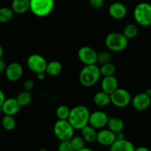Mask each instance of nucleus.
I'll list each match as a JSON object with an SVG mask.
<instances>
[{
    "label": "nucleus",
    "mask_w": 151,
    "mask_h": 151,
    "mask_svg": "<svg viewBox=\"0 0 151 151\" xmlns=\"http://www.w3.org/2000/svg\"><path fill=\"white\" fill-rule=\"evenodd\" d=\"M91 112L85 105H77L70 109L68 120L75 130H82L88 125Z\"/></svg>",
    "instance_id": "1"
},
{
    "label": "nucleus",
    "mask_w": 151,
    "mask_h": 151,
    "mask_svg": "<svg viewBox=\"0 0 151 151\" xmlns=\"http://www.w3.org/2000/svg\"><path fill=\"white\" fill-rule=\"evenodd\" d=\"M101 77L99 68L96 65H85L79 73V82L83 86L89 88L98 82Z\"/></svg>",
    "instance_id": "2"
},
{
    "label": "nucleus",
    "mask_w": 151,
    "mask_h": 151,
    "mask_svg": "<svg viewBox=\"0 0 151 151\" xmlns=\"http://www.w3.org/2000/svg\"><path fill=\"white\" fill-rule=\"evenodd\" d=\"M129 40L124 34L118 32H113L105 38V45L110 50L113 52H121L127 48Z\"/></svg>",
    "instance_id": "3"
},
{
    "label": "nucleus",
    "mask_w": 151,
    "mask_h": 151,
    "mask_svg": "<svg viewBox=\"0 0 151 151\" xmlns=\"http://www.w3.org/2000/svg\"><path fill=\"white\" fill-rule=\"evenodd\" d=\"M55 0H30V10L35 16L45 17L53 11Z\"/></svg>",
    "instance_id": "4"
},
{
    "label": "nucleus",
    "mask_w": 151,
    "mask_h": 151,
    "mask_svg": "<svg viewBox=\"0 0 151 151\" xmlns=\"http://www.w3.org/2000/svg\"><path fill=\"white\" fill-rule=\"evenodd\" d=\"M133 17L139 24L142 26L151 25V5L147 2L139 3L134 8Z\"/></svg>",
    "instance_id": "5"
},
{
    "label": "nucleus",
    "mask_w": 151,
    "mask_h": 151,
    "mask_svg": "<svg viewBox=\"0 0 151 151\" xmlns=\"http://www.w3.org/2000/svg\"><path fill=\"white\" fill-rule=\"evenodd\" d=\"M74 130L68 120L58 119L53 126V133L59 141L70 140L74 136Z\"/></svg>",
    "instance_id": "6"
},
{
    "label": "nucleus",
    "mask_w": 151,
    "mask_h": 151,
    "mask_svg": "<svg viewBox=\"0 0 151 151\" xmlns=\"http://www.w3.org/2000/svg\"><path fill=\"white\" fill-rule=\"evenodd\" d=\"M131 96L130 93L123 88H118L110 94V101L115 107H127L131 102Z\"/></svg>",
    "instance_id": "7"
},
{
    "label": "nucleus",
    "mask_w": 151,
    "mask_h": 151,
    "mask_svg": "<svg viewBox=\"0 0 151 151\" xmlns=\"http://www.w3.org/2000/svg\"><path fill=\"white\" fill-rule=\"evenodd\" d=\"M47 62L45 58L40 54H32L27 59V65L29 69L35 73L45 72Z\"/></svg>",
    "instance_id": "8"
},
{
    "label": "nucleus",
    "mask_w": 151,
    "mask_h": 151,
    "mask_svg": "<svg viewBox=\"0 0 151 151\" xmlns=\"http://www.w3.org/2000/svg\"><path fill=\"white\" fill-rule=\"evenodd\" d=\"M98 53L90 46H83L78 51V58L85 65H96Z\"/></svg>",
    "instance_id": "9"
},
{
    "label": "nucleus",
    "mask_w": 151,
    "mask_h": 151,
    "mask_svg": "<svg viewBox=\"0 0 151 151\" xmlns=\"http://www.w3.org/2000/svg\"><path fill=\"white\" fill-rule=\"evenodd\" d=\"M109 116L107 114L101 110H96L93 113H91L89 118V122L88 124L92 126L95 129H101L104 128L107 125V123L109 121Z\"/></svg>",
    "instance_id": "10"
},
{
    "label": "nucleus",
    "mask_w": 151,
    "mask_h": 151,
    "mask_svg": "<svg viewBox=\"0 0 151 151\" xmlns=\"http://www.w3.org/2000/svg\"><path fill=\"white\" fill-rule=\"evenodd\" d=\"M5 76L11 82H17L23 74V68L19 62H12L7 66L5 70Z\"/></svg>",
    "instance_id": "11"
},
{
    "label": "nucleus",
    "mask_w": 151,
    "mask_h": 151,
    "mask_svg": "<svg viewBox=\"0 0 151 151\" xmlns=\"http://www.w3.org/2000/svg\"><path fill=\"white\" fill-rule=\"evenodd\" d=\"M133 108L139 111H142L150 106V97L145 93H139L131 99Z\"/></svg>",
    "instance_id": "12"
},
{
    "label": "nucleus",
    "mask_w": 151,
    "mask_h": 151,
    "mask_svg": "<svg viewBox=\"0 0 151 151\" xmlns=\"http://www.w3.org/2000/svg\"><path fill=\"white\" fill-rule=\"evenodd\" d=\"M116 141L115 133L107 129H101L97 132L96 142L103 146H111Z\"/></svg>",
    "instance_id": "13"
},
{
    "label": "nucleus",
    "mask_w": 151,
    "mask_h": 151,
    "mask_svg": "<svg viewBox=\"0 0 151 151\" xmlns=\"http://www.w3.org/2000/svg\"><path fill=\"white\" fill-rule=\"evenodd\" d=\"M21 106L19 105L16 98H8L6 99L2 104V112L5 115L14 116L19 113L20 110Z\"/></svg>",
    "instance_id": "14"
},
{
    "label": "nucleus",
    "mask_w": 151,
    "mask_h": 151,
    "mask_svg": "<svg viewBox=\"0 0 151 151\" xmlns=\"http://www.w3.org/2000/svg\"><path fill=\"white\" fill-rule=\"evenodd\" d=\"M127 8L121 2H113L108 8L109 15L115 19H122L127 15Z\"/></svg>",
    "instance_id": "15"
},
{
    "label": "nucleus",
    "mask_w": 151,
    "mask_h": 151,
    "mask_svg": "<svg viewBox=\"0 0 151 151\" xmlns=\"http://www.w3.org/2000/svg\"><path fill=\"white\" fill-rule=\"evenodd\" d=\"M118 79L114 76H104L101 83V91L110 95L112 93L118 89Z\"/></svg>",
    "instance_id": "16"
},
{
    "label": "nucleus",
    "mask_w": 151,
    "mask_h": 151,
    "mask_svg": "<svg viewBox=\"0 0 151 151\" xmlns=\"http://www.w3.org/2000/svg\"><path fill=\"white\" fill-rule=\"evenodd\" d=\"M135 147L131 142L127 139L115 141L110 146V151H134Z\"/></svg>",
    "instance_id": "17"
},
{
    "label": "nucleus",
    "mask_w": 151,
    "mask_h": 151,
    "mask_svg": "<svg viewBox=\"0 0 151 151\" xmlns=\"http://www.w3.org/2000/svg\"><path fill=\"white\" fill-rule=\"evenodd\" d=\"M81 130V136L83 138L85 142L88 143H93L96 141L97 131L96 129L93 127L90 124H88Z\"/></svg>",
    "instance_id": "18"
},
{
    "label": "nucleus",
    "mask_w": 151,
    "mask_h": 151,
    "mask_svg": "<svg viewBox=\"0 0 151 151\" xmlns=\"http://www.w3.org/2000/svg\"><path fill=\"white\" fill-rule=\"evenodd\" d=\"M11 8L16 14H24L30 10V0H13Z\"/></svg>",
    "instance_id": "19"
},
{
    "label": "nucleus",
    "mask_w": 151,
    "mask_h": 151,
    "mask_svg": "<svg viewBox=\"0 0 151 151\" xmlns=\"http://www.w3.org/2000/svg\"><path fill=\"white\" fill-rule=\"evenodd\" d=\"M93 102L98 107H106L110 103H111V101H110V95L102 91L97 92L93 96Z\"/></svg>",
    "instance_id": "20"
},
{
    "label": "nucleus",
    "mask_w": 151,
    "mask_h": 151,
    "mask_svg": "<svg viewBox=\"0 0 151 151\" xmlns=\"http://www.w3.org/2000/svg\"><path fill=\"white\" fill-rule=\"evenodd\" d=\"M107 126L109 130L113 131V133H117V132L123 131V129L124 127V123L120 118L113 117V118L109 119Z\"/></svg>",
    "instance_id": "21"
},
{
    "label": "nucleus",
    "mask_w": 151,
    "mask_h": 151,
    "mask_svg": "<svg viewBox=\"0 0 151 151\" xmlns=\"http://www.w3.org/2000/svg\"><path fill=\"white\" fill-rule=\"evenodd\" d=\"M62 70V65L58 61H52V62H47V67H46L45 73L51 76H58Z\"/></svg>",
    "instance_id": "22"
},
{
    "label": "nucleus",
    "mask_w": 151,
    "mask_h": 151,
    "mask_svg": "<svg viewBox=\"0 0 151 151\" xmlns=\"http://www.w3.org/2000/svg\"><path fill=\"white\" fill-rule=\"evenodd\" d=\"M2 126L5 130L11 131L14 130L17 126V121L14 116L5 115L2 119Z\"/></svg>",
    "instance_id": "23"
},
{
    "label": "nucleus",
    "mask_w": 151,
    "mask_h": 151,
    "mask_svg": "<svg viewBox=\"0 0 151 151\" xmlns=\"http://www.w3.org/2000/svg\"><path fill=\"white\" fill-rule=\"evenodd\" d=\"M14 11L11 8L3 7L0 8V22L8 23L14 17Z\"/></svg>",
    "instance_id": "24"
},
{
    "label": "nucleus",
    "mask_w": 151,
    "mask_h": 151,
    "mask_svg": "<svg viewBox=\"0 0 151 151\" xmlns=\"http://www.w3.org/2000/svg\"><path fill=\"white\" fill-rule=\"evenodd\" d=\"M138 32H139V30H138L137 26L135 25L134 24H128L124 27L122 33L129 40L136 37L138 34Z\"/></svg>",
    "instance_id": "25"
},
{
    "label": "nucleus",
    "mask_w": 151,
    "mask_h": 151,
    "mask_svg": "<svg viewBox=\"0 0 151 151\" xmlns=\"http://www.w3.org/2000/svg\"><path fill=\"white\" fill-rule=\"evenodd\" d=\"M16 99L21 107H25V106L28 105L31 101L32 96L30 92L24 91L20 93Z\"/></svg>",
    "instance_id": "26"
},
{
    "label": "nucleus",
    "mask_w": 151,
    "mask_h": 151,
    "mask_svg": "<svg viewBox=\"0 0 151 151\" xmlns=\"http://www.w3.org/2000/svg\"><path fill=\"white\" fill-rule=\"evenodd\" d=\"M100 73L101 76H113L116 73V67L115 65L112 64L111 62L101 65L99 68Z\"/></svg>",
    "instance_id": "27"
},
{
    "label": "nucleus",
    "mask_w": 151,
    "mask_h": 151,
    "mask_svg": "<svg viewBox=\"0 0 151 151\" xmlns=\"http://www.w3.org/2000/svg\"><path fill=\"white\" fill-rule=\"evenodd\" d=\"M70 109L69 108V107L62 104V105L59 106L57 109H56V116H57L58 119L68 120L70 115Z\"/></svg>",
    "instance_id": "28"
},
{
    "label": "nucleus",
    "mask_w": 151,
    "mask_h": 151,
    "mask_svg": "<svg viewBox=\"0 0 151 151\" xmlns=\"http://www.w3.org/2000/svg\"><path fill=\"white\" fill-rule=\"evenodd\" d=\"M70 142L74 151H77L85 147V142L81 136H73L70 139Z\"/></svg>",
    "instance_id": "29"
},
{
    "label": "nucleus",
    "mask_w": 151,
    "mask_h": 151,
    "mask_svg": "<svg viewBox=\"0 0 151 151\" xmlns=\"http://www.w3.org/2000/svg\"><path fill=\"white\" fill-rule=\"evenodd\" d=\"M111 60V56L110 53L107 51H101L97 55V62L100 65H104L110 62Z\"/></svg>",
    "instance_id": "30"
},
{
    "label": "nucleus",
    "mask_w": 151,
    "mask_h": 151,
    "mask_svg": "<svg viewBox=\"0 0 151 151\" xmlns=\"http://www.w3.org/2000/svg\"><path fill=\"white\" fill-rule=\"evenodd\" d=\"M57 150L59 151H74L70 140L60 141L58 145Z\"/></svg>",
    "instance_id": "31"
},
{
    "label": "nucleus",
    "mask_w": 151,
    "mask_h": 151,
    "mask_svg": "<svg viewBox=\"0 0 151 151\" xmlns=\"http://www.w3.org/2000/svg\"><path fill=\"white\" fill-rule=\"evenodd\" d=\"M90 4L92 8L99 9L104 5V0H90Z\"/></svg>",
    "instance_id": "32"
},
{
    "label": "nucleus",
    "mask_w": 151,
    "mask_h": 151,
    "mask_svg": "<svg viewBox=\"0 0 151 151\" xmlns=\"http://www.w3.org/2000/svg\"><path fill=\"white\" fill-rule=\"evenodd\" d=\"M34 88V82L31 79H27L24 82V89L25 91H28L30 92V91L33 89Z\"/></svg>",
    "instance_id": "33"
},
{
    "label": "nucleus",
    "mask_w": 151,
    "mask_h": 151,
    "mask_svg": "<svg viewBox=\"0 0 151 151\" xmlns=\"http://www.w3.org/2000/svg\"><path fill=\"white\" fill-rule=\"evenodd\" d=\"M115 137H116V141L122 140V139H124V133H123L122 131L115 133Z\"/></svg>",
    "instance_id": "34"
},
{
    "label": "nucleus",
    "mask_w": 151,
    "mask_h": 151,
    "mask_svg": "<svg viewBox=\"0 0 151 151\" xmlns=\"http://www.w3.org/2000/svg\"><path fill=\"white\" fill-rule=\"evenodd\" d=\"M7 68L6 63L4 60H2V59H0V73H2L4 71H5Z\"/></svg>",
    "instance_id": "35"
},
{
    "label": "nucleus",
    "mask_w": 151,
    "mask_h": 151,
    "mask_svg": "<svg viewBox=\"0 0 151 151\" xmlns=\"http://www.w3.org/2000/svg\"><path fill=\"white\" fill-rule=\"evenodd\" d=\"M5 99H6V98H5V93H4V92L2 90L0 89V108L2 107V104H3Z\"/></svg>",
    "instance_id": "36"
},
{
    "label": "nucleus",
    "mask_w": 151,
    "mask_h": 151,
    "mask_svg": "<svg viewBox=\"0 0 151 151\" xmlns=\"http://www.w3.org/2000/svg\"><path fill=\"white\" fill-rule=\"evenodd\" d=\"M134 151H150V150L149 148L147 147L140 146V147H138L135 148Z\"/></svg>",
    "instance_id": "37"
},
{
    "label": "nucleus",
    "mask_w": 151,
    "mask_h": 151,
    "mask_svg": "<svg viewBox=\"0 0 151 151\" xmlns=\"http://www.w3.org/2000/svg\"><path fill=\"white\" fill-rule=\"evenodd\" d=\"M36 76H37V79H39V80H40V81L44 80L45 78V72L37 73L36 74Z\"/></svg>",
    "instance_id": "38"
},
{
    "label": "nucleus",
    "mask_w": 151,
    "mask_h": 151,
    "mask_svg": "<svg viewBox=\"0 0 151 151\" xmlns=\"http://www.w3.org/2000/svg\"><path fill=\"white\" fill-rule=\"evenodd\" d=\"M77 151H93V150L92 149H91V148H88V147H83V148H82V149L81 150H77Z\"/></svg>",
    "instance_id": "39"
},
{
    "label": "nucleus",
    "mask_w": 151,
    "mask_h": 151,
    "mask_svg": "<svg viewBox=\"0 0 151 151\" xmlns=\"http://www.w3.org/2000/svg\"><path fill=\"white\" fill-rule=\"evenodd\" d=\"M2 56H3V48H2V45H0V59H2Z\"/></svg>",
    "instance_id": "40"
},
{
    "label": "nucleus",
    "mask_w": 151,
    "mask_h": 151,
    "mask_svg": "<svg viewBox=\"0 0 151 151\" xmlns=\"http://www.w3.org/2000/svg\"><path fill=\"white\" fill-rule=\"evenodd\" d=\"M145 93H146L147 95L149 96L150 97H151V88H149V89L147 90L146 92H145Z\"/></svg>",
    "instance_id": "41"
},
{
    "label": "nucleus",
    "mask_w": 151,
    "mask_h": 151,
    "mask_svg": "<svg viewBox=\"0 0 151 151\" xmlns=\"http://www.w3.org/2000/svg\"><path fill=\"white\" fill-rule=\"evenodd\" d=\"M38 151H49V150L47 149H46V148H41V149H40Z\"/></svg>",
    "instance_id": "42"
},
{
    "label": "nucleus",
    "mask_w": 151,
    "mask_h": 151,
    "mask_svg": "<svg viewBox=\"0 0 151 151\" xmlns=\"http://www.w3.org/2000/svg\"><path fill=\"white\" fill-rule=\"evenodd\" d=\"M150 107H151V97H150Z\"/></svg>",
    "instance_id": "43"
},
{
    "label": "nucleus",
    "mask_w": 151,
    "mask_h": 151,
    "mask_svg": "<svg viewBox=\"0 0 151 151\" xmlns=\"http://www.w3.org/2000/svg\"><path fill=\"white\" fill-rule=\"evenodd\" d=\"M150 151H151V145H150Z\"/></svg>",
    "instance_id": "44"
},
{
    "label": "nucleus",
    "mask_w": 151,
    "mask_h": 151,
    "mask_svg": "<svg viewBox=\"0 0 151 151\" xmlns=\"http://www.w3.org/2000/svg\"><path fill=\"white\" fill-rule=\"evenodd\" d=\"M54 151H59V150H54Z\"/></svg>",
    "instance_id": "45"
}]
</instances>
